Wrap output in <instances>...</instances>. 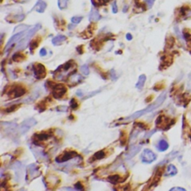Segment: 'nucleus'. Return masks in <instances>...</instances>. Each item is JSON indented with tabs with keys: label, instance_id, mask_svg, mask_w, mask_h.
I'll return each instance as SVG.
<instances>
[{
	"label": "nucleus",
	"instance_id": "5",
	"mask_svg": "<svg viewBox=\"0 0 191 191\" xmlns=\"http://www.w3.org/2000/svg\"><path fill=\"white\" fill-rule=\"evenodd\" d=\"M26 92V88L20 85H15L12 87L11 89L8 92V95L11 99H16V98L20 97L24 95Z\"/></svg>",
	"mask_w": 191,
	"mask_h": 191
},
{
	"label": "nucleus",
	"instance_id": "34",
	"mask_svg": "<svg viewBox=\"0 0 191 191\" xmlns=\"http://www.w3.org/2000/svg\"><path fill=\"white\" fill-rule=\"evenodd\" d=\"M57 111H63V112H66L67 111V107L66 106H60L57 108Z\"/></svg>",
	"mask_w": 191,
	"mask_h": 191
},
{
	"label": "nucleus",
	"instance_id": "17",
	"mask_svg": "<svg viewBox=\"0 0 191 191\" xmlns=\"http://www.w3.org/2000/svg\"><path fill=\"white\" fill-rule=\"evenodd\" d=\"M9 23H18V22L22 21L25 19V15L24 14H19V15H13V16H11V18L8 17L6 20H10Z\"/></svg>",
	"mask_w": 191,
	"mask_h": 191
},
{
	"label": "nucleus",
	"instance_id": "35",
	"mask_svg": "<svg viewBox=\"0 0 191 191\" xmlns=\"http://www.w3.org/2000/svg\"><path fill=\"white\" fill-rule=\"evenodd\" d=\"M75 187L76 190H82V189H83V186L82 185V184H81L80 182L76 183V184H75Z\"/></svg>",
	"mask_w": 191,
	"mask_h": 191
},
{
	"label": "nucleus",
	"instance_id": "8",
	"mask_svg": "<svg viewBox=\"0 0 191 191\" xmlns=\"http://www.w3.org/2000/svg\"><path fill=\"white\" fill-rule=\"evenodd\" d=\"M37 121L35 120L33 118H31V119H28L26 120H25L24 122H23V123L20 125V131L21 134H25V133L27 132L29 129H30L32 127H33L34 125H36Z\"/></svg>",
	"mask_w": 191,
	"mask_h": 191
},
{
	"label": "nucleus",
	"instance_id": "26",
	"mask_svg": "<svg viewBox=\"0 0 191 191\" xmlns=\"http://www.w3.org/2000/svg\"><path fill=\"white\" fill-rule=\"evenodd\" d=\"M119 179V176L118 175H111L108 178V181L110 182L113 183V184H115L116 182H117Z\"/></svg>",
	"mask_w": 191,
	"mask_h": 191
},
{
	"label": "nucleus",
	"instance_id": "14",
	"mask_svg": "<svg viewBox=\"0 0 191 191\" xmlns=\"http://www.w3.org/2000/svg\"><path fill=\"white\" fill-rule=\"evenodd\" d=\"M101 18H102V17H101V15L99 14V13L97 11H96L95 9L94 8L91 9V11L89 15V20L96 22L100 20Z\"/></svg>",
	"mask_w": 191,
	"mask_h": 191
},
{
	"label": "nucleus",
	"instance_id": "36",
	"mask_svg": "<svg viewBox=\"0 0 191 191\" xmlns=\"http://www.w3.org/2000/svg\"><path fill=\"white\" fill-rule=\"evenodd\" d=\"M170 190L173 191V190H179V191H185L186 190L184 188H182V187H172V188L170 189Z\"/></svg>",
	"mask_w": 191,
	"mask_h": 191
},
{
	"label": "nucleus",
	"instance_id": "21",
	"mask_svg": "<svg viewBox=\"0 0 191 191\" xmlns=\"http://www.w3.org/2000/svg\"><path fill=\"white\" fill-rule=\"evenodd\" d=\"M80 70L84 75H88L90 74L89 67H88V65H86V64L83 65V66H81Z\"/></svg>",
	"mask_w": 191,
	"mask_h": 191
},
{
	"label": "nucleus",
	"instance_id": "28",
	"mask_svg": "<svg viewBox=\"0 0 191 191\" xmlns=\"http://www.w3.org/2000/svg\"><path fill=\"white\" fill-rule=\"evenodd\" d=\"M23 58H24V56L23 55H21V54L17 53L13 55V60L14 61H20V60H23Z\"/></svg>",
	"mask_w": 191,
	"mask_h": 191
},
{
	"label": "nucleus",
	"instance_id": "22",
	"mask_svg": "<svg viewBox=\"0 0 191 191\" xmlns=\"http://www.w3.org/2000/svg\"><path fill=\"white\" fill-rule=\"evenodd\" d=\"M105 153L104 152V151H99L97 152L94 154V158H95L96 160H101L102 158H105Z\"/></svg>",
	"mask_w": 191,
	"mask_h": 191
},
{
	"label": "nucleus",
	"instance_id": "33",
	"mask_svg": "<svg viewBox=\"0 0 191 191\" xmlns=\"http://www.w3.org/2000/svg\"><path fill=\"white\" fill-rule=\"evenodd\" d=\"M112 11L114 14H116L118 11V8H117V5H116V2L114 1V3H113L112 5Z\"/></svg>",
	"mask_w": 191,
	"mask_h": 191
},
{
	"label": "nucleus",
	"instance_id": "3",
	"mask_svg": "<svg viewBox=\"0 0 191 191\" xmlns=\"http://www.w3.org/2000/svg\"><path fill=\"white\" fill-rule=\"evenodd\" d=\"M40 172L39 168L35 164H30L28 166L27 171H26V181H32L35 178H38L40 175Z\"/></svg>",
	"mask_w": 191,
	"mask_h": 191
},
{
	"label": "nucleus",
	"instance_id": "37",
	"mask_svg": "<svg viewBox=\"0 0 191 191\" xmlns=\"http://www.w3.org/2000/svg\"><path fill=\"white\" fill-rule=\"evenodd\" d=\"M40 55H41V56H44V55H46V54H47V52H46V49H44V48H43V49H40Z\"/></svg>",
	"mask_w": 191,
	"mask_h": 191
},
{
	"label": "nucleus",
	"instance_id": "24",
	"mask_svg": "<svg viewBox=\"0 0 191 191\" xmlns=\"http://www.w3.org/2000/svg\"><path fill=\"white\" fill-rule=\"evenodd\" d=\"M49 137V134L47 133H41V134L37 135V138L39 140H45Z\"/></svg>",
	"mask_w": 191,
	"mask_h": 191
},
{
	"label": "nucleus",
	"instance_id": "12",
	"mask_svg": "<svg viewBox=\"0 0 191 191\" xmlns=\"http://www.w3.org/2000/svg\"><path fill=\"white\" fill-rule=\"evenodd\" d=\"M177 173H178V170H177L176 167L173 164H170L166 170L165 176H174Z\"/></svg>",
	"mask_w": 191,
	"mask_h": 191
},
{
	"label": "nucleus",
	"instance_id": "27",
	"mask_svg": "<svg viewBox=\"0 0 191 191\" xmlns=\"http://www.w3.org/2000/svg\"><path fill=\"white\" fill-rule=\"evenodd\" d=\"M81 79H82V77H81L80 75H75V74H74V75H72V76H71V78H70L71 83H72V82H73V81H75V84L79 83V81H80Z\"/></svg>",
	"mask_w": 191,
	"mask_h": 191
},
{
	"label": "nucleus",
	"instance_id": "15",
	"mask_svg": "<svg viewBox=\"0 0 191 191\" xmlns=\"http://www.w3.org/2000/svg\"><path fill=\"white\" fill-rule=\"evenodd\" d=\"M140 146H137L131 147V149L128 152V155H127V159H131V158H133L136 154L139 152L140 150Z\"/></svg>",
	"mask_w": 191,
	"mask_h": 191
},
{
	"label": "nucleus",
	"instance_id": "20",
	"mask_svg": "<svg viewBox=\"0 0 191 191\" xmlns=\"http://www.w3.org/2000/svg\"><path fill=\"white\" fill-rule=\"evenodd\" d=\"M177 154H178V152H172V153L169 154V155H167V158H165V160H164V161H163V162L161 163L160 164H165V163L169 162V161H170V160H172L173 158H175V157L177 156V155H176Z\"/></svg>",
	"mask_w": 191,
	"mask_h": 191
},
{
	"label": "nucleus",
	"instance_id": "32",
	"mask_svg": "<svg viewBox=\"0 0 191 191\" xmlns=\"http://www.w3.org/2000/svg\"><path fill=\"white\" fill-rule=\"evenodd\" d=\"M70 105L72 107V109H75V108H78V103L76 102V101L74 99H72L70 102Z\"/></svg>",
	"mask_w": 191,
	"mask_h": 191
},
{
	"label": "nucleus",
	"instance_id": "18",
	"mask_svg": "<svg viewBox=\"0 0 191 191\" xmlns=\"http://www.w3.org/2000/svg\"><path fill=\"white\" fill-rule=\"evenodd\" d=\"M146 77L145 75H140L139 79H138V81L137 82L136 84V88H137V89H142L143 88L144 86V84H145L146 82Z\"/></svg>",
	"mask_w": 191,
	"mask_h": 191
},
{
	"label": "nucleus",
	"instance_id": "30",
	"mask_svg": "<svg viewBox=\"0 0 191 191\" xmlns=\"http://www.w3.org/2000/svg\"><path fill=\"white\" fill-rule=\"evenodd\" d=\"M144 2H145V3L146 4L147 8H151L153 6L155 0H144Z\"/></svg>",
	"mask_w": 191,
	"mask_h": 191
},
{
	"label": "nucleus",
	"instance_id": "2",
	"mask_svg": "<svg viewBox=\"0 0 191 191\" xmlns=\"http://www.w3.org/2000/svg\"><path fill=\"white\" fill-rule=\"evenodd\" d=\"M41 29V25L40 24H37L36 26H33L32 29H29L26 34H25L24 36L23 37V40H20V43L17 46V49H24L26 46H28L29 43V40L32 38L34 35L38 32V30Z\"/></svg>",
	"mask_w": 191,
	"mask_h": 191
},
{
	"label": "nucleus",
	"instance_id": "6",
	"mask_svg": "<svg viewBox=\"0 0 191 191\" xmlns=\"http://www.w3.org/2000/svg\"><path fill=\"white\" fill-rule=\"evenodd\" d=\"M79 157V154L75 151H67L65 152L64 153L62 154V155L57 156L55 158V161L57 163H63L66 162V161H69L71 159H73V158Z\"/></svg>",
	"mask_w": 191,
	"mask_h": 191
},
{
	"label": "nucleus",
	"instance_id": "25",
	"mask_svg": "<svg viewBox=\"0 0 191 191\" xmlns=\"http://www.w3.org/2000/svg\"><path fill=\"white\" fill-rule=\"evenodd\" d=\"M38 43H39V42L38 41V40H33V41L31 42V43H30V50H31V52H33V51L35 50V49H36L37 47H38Z\"/></svg>",
	"mask_w": 191,
	"mask_h": 191
},
{
	"label": "nucleus",
	"instance_id": "10",
	"mask_svg": "<svg viewBox=\"0 0 191 191\" xmlns=\"http://www.w3.org/2000/svg\"><path fill=\"white\" fill-rule=\"evenodd\" d=\"M24 35H25L24 32H20V33L14 34V35L12 36L11 38L9 39L8 41L7 44H6L5 46V50H7V49H8L9 48L11 47V46H13V45L17 41L21 40V39L23 38V37L24 36Z\"/></svg>",
	"mask_w": 191,
	"mask_h": 191
},
{
	"label": "nucleus",
	"instance_id": "39",
	"mask_svg": "<svg viewBox=\"0 0 191 191\" xmlns=\"http://www.w3.org/2000/svg\"><path fill=\"white\" fill-rule=\"evenodd\" d=\"M126 39L128 40H131V39H132V35H131V34H129V33H128L126 35Z\"/></svg>",
	"mask_w": 191,
	"mask_h": 191
},
{
	"label": "nucleus",
	"instance_id": "38",
	"mask_svg": "<svg viewBox=\"0 0 191 191\" xmlns=\"http://www.w3.org/2000/svg\"><path fill=\"white\" fill-rule=\"evenodd\" d=\"M155 132H156V130H153V131H152V132H150V133H147V134H146L145 137H146V138H149V137H151L152 135Z\"/></svg>",
	"mask_w": 191,
	"mask_h": 191
},
{
	"label": "nucleus",
	"instance_id": "4",
	"mask_svg": "<svg viewBox=\"0 0 191 191\" xmlns=\"http://www.w3.org/2000/svg\"><path fill=\"white\" fill-rule=\"evenodd\" d=\"M52 94L53 96L56 99L63 97L66 93V88L63 85L61 84H55L52 83Z\"/></svg>",
	"mask_w": 191,
	"mask_h": 191
},
{
	"label": "nucleus",
	"instance_id": "19",
	"mask_svg": "<svg viewBox=\"0 0 191 191\" xmlns=\"http://www.w3.org/2000/svg\"><path fill=\"white\" fill-rule=\"evenodd\" d=\"M29 26L27 25H19L17 27H15L14 30V34H17L20 32H23L25 30H26L27 29H29Z\"/></svg>",
	"mask_w": 191,
	"mask_h": 191
},
{
	"label": "nucleus",
	"instance_id": "1",
	"mask_svg": "<svg viewBox=\"0 0 191 191\" xmlns=\"http://www.w3.org/2000/svg\"><path fill=\"white\" fill-rule=\"evenodd\" d=\"M166 98H167V92H166V91H164V92H163L162 94H161V95H160L158 98H157L156 100H155L152 104H151L150 105H149L148 107H146V108H144V109L137 111V112L134 113L133 114H131V115H130V116H127V117L124 118L123 121L127 122V121L133 120V119H137V118L140 117V116H143V115H144L146 114H148V113L151 112V111H154V110L157 109V108H159V107L161 106V105H162L163 103H164V102L165 101Z\"/></svg>",
	"mask_w": 191,
	"mask_h": 191
},
{
	"label": "nucleus",
	"instance_id": "31",
	"mask_svg": "<svg viewBox=\"0 0 191 191\" xmlns=\"http://www.w3.org/2000/svg\"><path fill=\"white\" fill-rule=\"evenodd\" d=\"M96 2L95 4L96 5H104L106 2H108L109 0H92V2Z\"/></svg>",
	"mask_w": 191,
	"mask_h": 191
},
{
	"label": "nucleus",
	"instance_id": "11",
	"mask_svg": "<svg viewBox=\"0 0 191 191\" xmlns=\"http://www.w3.org/2000/svg\"><path fill=\"white\" fill-rule=\"evenodd\" d=\"M46 6L47 5H46V3L45 2H43V0H38L33 9L38 13H43L44 11L46 10Z\"/></svg>",
	"mask_w": 191,
	"mask_h": 191
},
{
	"label": "nucleus",
	"instance_id": "23",
	"mask_svg": "<svg viewBox=\"0 0 191 191\" xmlns=\"http://www.w3.org/2000/svg\"><path fill=\"white\" fill-rule=\"evenodd\" d=\"M68 0H58V7L59 8L63 10L67 7Z\"/></svg>",
	"mask_w": 191,
	"mask_h": 191
},
{
	"label": "nucleus",
	"instance_id": "13",
	"mask_svg": "<svg viewBox=\"0 0 191 191\" xmlns=\"http://www.w3.org/2000/svg\"><path fill=\"white\" fill-rule=\"evenodd\" d=\"M157 148L160 152H164L169 148V143L164 139H161L158 142Z\"/></svg>",
	"mask_w": 191,
	"mask_h": 191
},
{
	"label": "nucleus",
	"instance_id": "29",
	"mask_svg": "<svg viewBox=\"0 0 191 191\" xmlns=\"http://www.w3.org/2000/svg\"><path fill=\"white\" fill-rule=\"evenodd\" d=\"M82 20V17H72V19H71V21H72V23H74V24H79Z\"/></svg>",
	"mask_w": 191,
	"mask_h": 191
},
{
	"label": "nucleus",
	"instance_id": "16",
	"mask_svg": "<svg viewBox=\"0 0 191 191\" xmlns=\"http://www.w3.org/2000/svg\"><path fill=\"white\" fill-rule=\"evenodd\" d=\"M66 40V36H63V35H58L56 36L55 38L52 39V44L54 46H59L60 44H61L63 41Z\"/></svg>",
	"mask_w": 191,
	"mask_h": 191
},
{
	"label": "nucleus",
	"instance_id": "9",
	"mask_svg": "<svg viewBox=\"0 0 191 191\" xmlns=\"http://www.w3.org/2000/svg\"><path fill=\"white\" fill-rule=\"evenodd\" d=\"M35 76L38 79H42L46 77V70L45 66L41 63H36L33 66Z\"/></svg>",
	"mask_w": 191,
	"mask_h": 191
},
{
	"label": "nucleus",
	"instance_id": "7",
	"mask_svg": "<svg viewBox=\"0 0 191 191\" xmlns=\"http://www.w3.org/2000/svg\"><path fill=\"white\" fill-rule=\"evenodd\" d=\"M157 159V156L152 150L146 149L143 152L141 155V160L145 164H151Z\"/></svg>",
	"mask_w": 191,
	"mask_h": 191
}]
</instances>
